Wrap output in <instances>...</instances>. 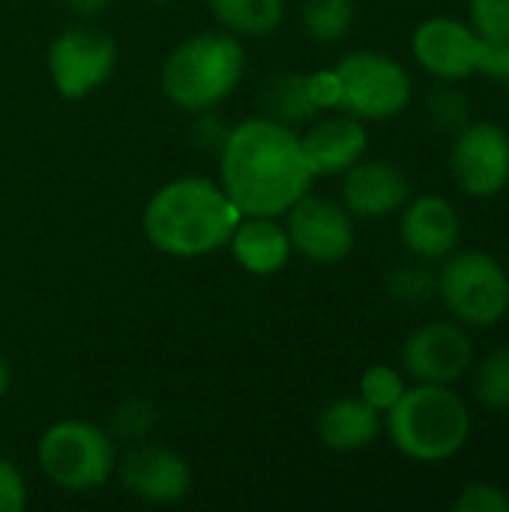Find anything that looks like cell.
Returning <instances> with one entry per match:
<instances>
[{
  "mask_svg": "<svg viewBox=\"0 0 509 512\" xmlns=\"http://www.w3.org/2000/svg\"><path fill=\"white\" fill-rule=\"evenodd\" d=\"M468 15L483 39H509V0H468Z\"/></svg>",
  "mask_w": 509,
  "mask_h": 512,
  "instance_id": "27",
  "label": "cell"
},
{
  "mask_svg": "<svg viewBox=\"0 0 509 512\" xmlns=\"http://www.w3.org/2000/svg\"><path fill=\"white\" fill-rule=\"evenodd\" d=\"M312 180L300 132L261 114L234 123L219 150V186L243 216H285Z\"/></svg>",
  "mask_w": 509,
  "mask_h": 512,
  "instance_id": "1",
  "label": "cell"
},
{
  "mask_svg": "<svg viewBox=\"0 0 509 512\" xmlns=\"http://www.w3.org/2000/svg\"><path fill=\"white\" fill-rule=\"evenodd\" d=\"M453 510L456 512H509V495L495 486V483H486V480H474L468 483L459 498L453 501Z\"/></svg>",
  "mask_w": 509,
  "mask_h": 512,
  "instance_id": "28",
  "label": "cell"
},
{
  "mask_svg": "<svg viewBox=\"0 0 509 512\" xmlns=\"http://www.w3.org/2000/svg\"><path fill=\"white\" fill-rule=\"evenodd\" d=\"M36 462L45 480L66 492H93L117 468V447L108 429L87 420H57L36 444Z\"/></svg>",
  "mask_w": 509,
  "mask_h": 512,
  "instance_id": "5",
  "label": "cell"
},
{
  "mask_svg": "<svg viewBox=\"0 0 509 512\" xmlns=\"http://www.w3.org/2000/svg\"><path fill=\"white\" fill-rule=\"evenodd\" d=\"M150 3H174V0H150Z\"/></svg>",
  "mask_w": 509,
  "mask_h": 512,
  "instance_id": "34",
  "label": "cell"
},
{
  "mask_svg": "<svg viewBox=\"0 0 509 512\" xmlns=\"http://www.w3.org/2000/svg\"><path fill=\"white\" fill-rule=\"evenodd\" d=\"M426 111L429 120L441 129V132H459L465 123H471V96L456 84V81H441L429 99H426Z\"/></svg>",
  "mask_w": 509,
  "mask_h": 512,
  "instance_id": "24",
  "label": "cell"
},
{
  "mask_svg": "<svg viewBox=\"0 0 509 512\" xmlns=\"http://www.w3.org/2000/svg\"><path fill=\"white\" fill-rule=\"evenodd\" d=\"M411 198L408 174L387 159H360L342 171V204L351 216L381 219L399 213Z\"/></svg>",
  "mask_w": 509,
  "mask_h": 512,
  "instance_id": "15",
  "label": "cell"
},
{
  "mask_svg": "<svg viewBox=\"0 0 509 512\" xmlns=\"http://www.w3.org/2000/svg\"><path fill=\"white\" fill-rule=\"evenodd\" d=\"M207 6L228 33L243 39L270 36L285 18V0H207Z\"/></svg>",
  "mask_w": 509,
  "mask_h": 512,
  "instance_id": "20",
  "label": "cell"
},
{
  "mask_svg": "<svg viewBox=\"0 0 509 512\" xmlns=\"http://www.w3.org/2000/svg\"><path fill=\"white\" fill-rule=\"evenodd\" d=\"M303 156L309 162L312 177H330L348 171L354 162H360L369 150V132L363 120L351 114L327 117L312 123L300 135Z\"/></svg>",
  "mask_w": 509,
  "mask_h": 512,
  "instance_id": "16",
  "label": "cell"
},
{
  "mask_svg": "<svg viewBox=\"0 0 509 512\" xmlns=\"http://www.w3.org/2000/svg\"><path fill=\"white\" fill-rule=\"evenodd\" d=\"M450 174L468 198H495L509 186V132L492 120H471L453 132Z\"/></svg>",
  "mask_w": 509,
  "mask_h": 512,
  "instance_id": "9",
  "label": "cell"
},
{
  "mask_svg": "<svg viewBox=\"0 0 509 512\" xmlns=\"http://www.w3.org/2000/svg\"><path fill=\"white\" fill-rule=\"evenodd\" d=\"M354 0H300L303 30L324 45H333L348 36L354 27Z\"/></svg>",
  "mask_w": 509,
  "mask_h": 512,
  "instance_id": "21",
  "label": "cell"
},
{
  "mask_svg": "<svg viewBox=\"0 0 509 512\" xmlns=\"http://www.w3.org/2000/svg\"><path fill=\"white\" fill-rule=\"evenodd\" d=\"M114 471L120 474L123 489L144 504L171 507L186 501V495L192 492L189 462L162 444H150V441L129 444Z\"/></svg>",
  "mask_w": 509,
  "mask_h": 512,
  "instance_id": "12",
  "label": "cell"
},
{
  "mask_svg": "<svg viewBox=\"0 0 509 512\" xmlns=\"http://www.w3.org/2000/svg\"><path fill=\"white\" fill-rule=\"evenodd\" d=\"M384 288H387V297L399 306H408V309H417V306H426L432 297H438V273L429 270L420 258L411 261V264H399L387 273L384 279Z\"/></svg>",
  "mask_w": 509,
  "mask_h": 512,
  "instance_id": "22",
  "label": "cell"
},
{
  "mask_svg": "<svg viewBox=\"0 0 509 512\" xmlns=\"http://www.w3.org/2000/svg\"><path fill=\"white\" fill-rule=\"evenodd\" d=\"M330 72L336 81V108L357 120H390L414 99L408 69L384 51H348Z\"/></svg>",
  "mask_w": 509,
  "mask_h": 512,
  "instance_id": "7",
  "label": "cell"
},
{
  "mask_svg": "<svg viewBox=\"0 0 509 512\" xmlns=\"http://www.w3.org/2000/svg\"><path fill=\"white\" fill-rule=\"evenodd\" d=\"M27 504V483L15 462L0 456V512H21Z\"/></svg>",
  "mask_w": 509,
  "mask_h": 512,
  "instance_id": "31",
  "label": "cell"
},
{
  "mask_svg": "<svg viewBox=\"0 0 509 512\" xmlns=\"http://www.w3.org/2000/svg\"><path fill=\"white\" fill-rule=\"evenodd\" d=\"M399 237L405 249L420 261H444L462 243V216L438 192L411 195L402 207Z\"/></svg>",
  "mask_w": 509,
  "mask_h": 512,
  "instance_id": "14",
  "label": "cell"
},
{
  "mask_svg": "<svg viewBox=\"0 0 509 512\" xmlns=\"http://www.w3.org/2000/svg\"><path fill=\"white\" fill-rule=\"evenodd\" d=\"M480 51L483 36L471 27V21L450 15H432L411 33L414 60L438 81H462L477 75Z\"/></svg>",
  "mask_w": 509,
  "mask_h": 512,
  "instance_id": "13",
  "label": "cell"
},
{
  "mask_svg": "<svg viewBox=\"0 0 509 512\" xmlns=\"http://www.w3.org/2000/svg\"><path fill=\"white\" fill-rule=\"evenodd\" d=\"M240 216L243 213L225 195L219 180L183 174L150 195L141 213V228L156 252L189 261L228 246Z\"/></svg>",
  "mask_w": 509,
  "mask_h": 512,
  "instance_id": "2",
  "label": "cell"
},
{
  "mask_svg": "<svg viewBox=\"0 0 509 512\" xmlns=\"http://www.w3.org/2000/svg\"><path fill=\"white\" fill-rule=\"evenodd\" d=\"M153 429H156V408H153V402H147L141 396H129L111 411L108 435L114 441L138 444V441H147L153 435Z\"/></svg>",
  "mask_w": 509,
  "mask_h": 512,
  "instance_id": "25",
  "label": "cell"
},
{
  "mask_svg": "<svg viewBox=\"0 0 509 512\" xmlns=\"http://www.w3.org/2000/svg\"><path fill=\"white\" fill-rule=\"evenodd\" d=\"M9 387H12V369H9L6 357L0 354V399L9 393Z\"/></svg>",
  "mask_w": 509,
  "mask_h": 512,
  "instance_id": "33",
  "label": "cell"
},
{
  "mask_svg": "<svg viewBox=\"0 0 509 512\" xmlns=\"http://www.w3.org/2000/svg\"><path fill=\"white\" fill-rule=\"evenodd\" d=\"M228 132H231V123L216 114V108H207V111H195V120H192V141L210 153H219L222 144L228 141Z\"/></svg>",
  "mask_w": 509,
  "mask_h": 512,
  "instance_id": "29",
  "label": "cell"
},
{
  "mask_svg": "<svg viewBox=\"0 0 509 512\" xmlns=\"http://www.w3.org/2000/svg\"><path fill=\"white\" fill-rule=\"evenodd\" d=\"M474 396L486 411H509V345L492 348L477 363Z\"/></svg>",
  "mask_w": 509,
  "mask_h": 512,
  "instance_id": "23",
  "label": "cell"
},
{
  "mask_svg": "<svg viewBox=\"0 0 509 512\" xmlns=\"http://www.w3.org/2000/svg\"><path fill=\"white\" fill-rule=\"evenodd\" d=\"M231 258L252 276H276L291 261V237L279 216H240L228 237Z\"/></svg>",
  "mask_w": 509,
  "mask_h": 512,
  "instance_id": "17",
  "label": "cell"
},
{
  "mask_svg": "<svg viewBox=\"0 0 509 512\" xmlns=\"http://www.w3.org/2000/svg\"><path fill=\"white\" fill-rule=\"evenodd\" d=\"M477 75H486L501 84L509 96V39H483Z\"/></svg>",
  "mask_w": 509,
  "mask_h": 512,
  "instance_id": "30",
  "label": "cell"
},
{
  "mask_svg": "<svg viewBox=\"0 0 509 512\" xmlns=\"http://www.w3.org/2000/svg\"><path fill=\"white\" fill-rule=\"evenodd\" d=\"M246 75V48L234 33H195L162 63L159 84L171 105L195 114L219 108Z\"/></svg>",
  "mask_w": 509,
  "mask_h": 512,
  "instance_id": "4",
  "label": "cell"
},
{
  "mask_svg": "<svg viewBox=\"0 0 509 512\" xmlns=\"http://www.w3.org/2000/svg\"><path fill=\"white\" fill-rule=\"evenodd\" d=\"M318 111L321 108L312 96V81L303 72H276L258 90V114L282 126L297 129L312 123Z\"/></svg>",
  "mask_w": 509,
  "mask_h": 512,
  "instance_id": "19",
  "label": "cell"
},
{
  "mask_svg": "<svg viewBox=\"0 0 509 512\" xmlns=\"http://www.w3.org/2000/svg\"><path fill=\"white\" fill-rule=\"evenodd\" d=\"M357 390H360V399L366 405H372L375 411L387 414L402 399V393L408 390V384H405V375L399 369H393L387 363H375V366H369L360 375Z\"/></svg>",
  "mask_w": 509,
  "mask_h": 512,
  "instance_id": "26",
  "label": "cell"
},
{
  "mask_svg": "<svg viewBox=\"0 0 509 512\" xmlns=\"http://www.w3.org/2000/svg\"><path fill=\"white\" fill-rule=\"evenodd\" d=\"M438 297L453 321L468 330H489L509 312V273L483 249H456L438 270Z\"/></svg>",
  "mask_w": 509,
  "mask_h": 512,
  "instance_id": "6",
  "label": "cell"
},
{
  "mask_svg": "<svg viewBox=\"0 0 509 512\" xmlns=\"http://www.w3.org/2000/svg\"><path fill=\"white\" fill-rule=\"evenodd\" d=\"M474 366V342L459 321H429L408 333L402 345V369L414 384L462 381Z\"/></svg>",
  "mask_w": 509,
  "mask_h": 512,
  "instance_id": "11",
  "label": "cell"
},
{
  "mask_svg": "<svg viewBox=\"0 0 509 512\" xmlns=\"http://www.w3.org/2000/svg\"><path fill=\"white\" fill-rule=\"evenodd\" d=\"M117 60L120 48L105 30L93 24H72L60 30L48 48V75L63 99L78 102L114 75Z\"/></svg>",
  "mask_w": 509,
  "mask_h": 512,
  "instance_id": "8",
  "label": "cell"
},
{
  "mask_svg": "<svg viewBox=\"0 0 509 512\" xmlns=\"http://www.w3.org/2000/svg\"><path fill=\"white\" fill-rule=\"evenodd\" d=\"M381 429H384V414L366 405L360 396L330 402L315 420L318 441L333 453L366 450L378 441Z\"/></svg>",
  "mask_w": 509,
  "mask_h": 512,
  "instance_id": "18",
  "label": "cell"
},
{
  "mask_svg": "<svg viewBox=\"0 0 509 512\" xmlns=\"http://www.w3.org/2000/svg\"><path fill=\"white\" fill-rule=\"evenodd\" d=\"M393 447L420 465L456 459L474 432L468 402L447 384H414L384 414Z\"/></svg>",
  "mask_w": 509,
  "mask_h": 512,
  "instance_id": "3",
  "label": "cell"
},
{
  "mask_svg": "<svg viewBox=\"0 0 509 512\" xmlns=\"http://www.w3.org/2000/svg\"><path fill=\"white\" fill-rule=\"evenodd\" d=\"M285 228L291 249L312 264H339L357 246L354 216L342 201L306 192L288 213Z\"/></svg>",
  "mask_w": 509,
  "mask_h": 512,
  "instance_id": "10",
  "label": "cell"
},
{
  "mask_svg": "<svg viewBox=\"0 0 509 512\" xmlns=\"http://www.w3.org/2000/svg\"><path fill=\"white\" fill-rule=\"evenodd\" d=\"M63 6L75 18H96V15H102L111 6V0H63Z\"/></svg>",
  "mask_w": 509,
  "mask_h": 512,
  "instance_id": "32",
  "label": "cell"
}]
</instances>
